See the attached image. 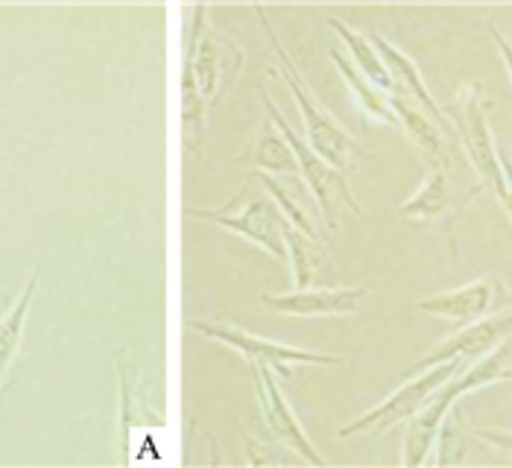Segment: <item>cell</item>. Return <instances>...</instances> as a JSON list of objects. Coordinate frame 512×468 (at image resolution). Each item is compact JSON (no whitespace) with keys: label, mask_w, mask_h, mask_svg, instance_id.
I'll use <instances>...</instances> for the list:
<instances>
[{"label":"cell","mask_w":512,"mask_h":468,"mask_svg":"<svg viewBox=\"0 0 512 468\" xmlns=\"http://www.w3.org/2000/svg\"><path fill=\"white\" fill-rule=\"evenodd\" d=\"M512 378V340H504L495 351H489L486 357L474 360L469 366H463L454 378H448L439 390L431 395V401L410 419V428L404 436V457L401 463L410 468L425 466L428 454L436 445V433L442 428L448 410L457 404L460 395L480 390V387H492L498 381H510Z\"/></svg>","instance_id":"6da1fadb"},{"label":"cell","mask_w":512,"mask_h":468,"mask_svg":"<svg viewBox=\"0 0 512 468\" xmlns=\"http://www.w3.org/2000/svg\"><path fill=\"white\" fill-rule=\"evenodd\" d=\"M255 15H258V21H261V27H264V33H267V39H270V44H273V50H276L278 56V68H273V71L281 74V79L287 82V88H290V94H293V100H296V106H299V115H302V123H305V135H308L305 141H308L311 150H316L331 167H337L340 173H352V170H355L357 156V147L355 141H352V135H349V132L334 120V115L316 100V94L308 88V82L302 79L299 68L293 65L290 53L284 50L278 33L273 30V24H270V18H267V9H264V6H255Z\"/></svg>","instance_id":"7a4b0ae2"},{"label":"cell","mask_w":512,"mask_h":468,"mask_svg":"<svg viewBox=\"0 0 512 468\" xmlns=\"http://www.w3.org/2000/svg\"><path fill=\"white\" fill-rule=\"evenodd\" d=\"M261 103L267 106V115L273 117L278 132L284 135V141L290 144L293 156L299 161V176H302V182L308 185V191L314 194L325 226H328V229H337V226L346 223L349 217H357V214H360V202H357L355 194L349 191L346 173H340L337 167H331L316 150H311L308 141H302V138L290 129V123H284V117L278 115L273 97H270L264 88H261Z\"/></svg>","instance_id":"3957f363"},{"label":"cell","mask_w":512,"mask_h":468,"mask_svg":"<svg viewBox=\"0 0 512 468\" xmlns=\"http://www.w3.org/2000/svg\"><path fill=\"white\" fill-rule=\"evenodd\" d=\"M451 123L457 132L460 147L466 150V156L472 161L474 179H480V185L486 191L504 199L507 194V176H504V164L498 144L492 138L489 120H486V100H483V85L480 82H466L457 91V100L451 106Z\"/></svg>","instance_id":"277c9868"},{"label":"cell","mask_w":512,"mask_h":468,"mask_svg":"<svg viewBox=\"0 0 512 468\" xmlns=\"http://www.w3.org/2000/svg\"><path fill=\"white\" fill-rule=\"evenodd\" d=\"M483 191L486 188L480 185V179H466L460 170L434 167L428 173V179L419 185V191L410 196L407 202L398 205V217L413 223V226L454 234L463 211Z\"/></svg>","instance_id":"5b68a950"},{"label":"cell","mask_w":512,"mask_h":468,"mask_svg":"<svg viewBox=\"0 0 512 468\" xmlns=\"http://www.w3.org/2000/svg\"><path fill=\"white\" fill-rule=\"evenodd\" d=\"M197 21H194V39H191V65H188V77L194 79L202 103L211 109H217L223 103V97L232 91V85L243 71L246 53L235 39H229L226 33L205 27V6L194 9Z\"/></svg>","instance_id":"8992f818"},{"label":"cell","mask_w":512,"mask_h":468,"mask_svg":"<svg viewBox=\"0 0 512 468\" xmlns=\"http://www.w3.org/2000/svg\"><path fill=\"white\" fill-rule=\"evenodd\" d=\"M191 217L208 220L214 226H223L229 232L246 237L249 243L261 246L267 255H273L276 261H287V240H284V214L278 211L276 199L267 191H252V182L243 194L237 196L232 205L217 208V211H205V208H191Z\"/></svg>","instance_id":"52a82bcc"},{"label":"cell","mask_w":512,"mask_h":468,"mask_svg":"<svg viewBox=\"0 0 512 468\" xmlns=\"http://www.w3.org/2000/svg\"><path fill=\"white\" fill-rule=\"evenodd\" d=\"M463 366H469V360H448V363H439V366H431V369L413 375L404 387H398L393 395H387L378 407H372L369 413H363L355 422L343 425L340 436L343 439H349V436H381L387 430L410 422L431 401V395L448 378H454Z\"/></svg>","instance_id":"ba28073f"},{"label":"cell","mask_w":512,"mask_h":468,"mask_svg":"<svg viewBox=\"0 0 512 468\" xmlns=\"http://www.w3.org/2000/svg\"><path fill=\"white\" fill-rule=\"evenodd\" d=\"M512 308V290L501 275L489 273L477 278L466 287L457 290H445V293H434L428 299H419L413 305L416 313H428V316H439V319H451L457 325H472L486 316L504 313Z\"/></svg>","instance_id":"9c48e42d"},{"label":"cell","mask_w":512,"mask_h":468,"mask_svg":"<svg viewBox=\"0 0 512 468\" xmlns=\"http://www.w3.org/2000/svg\"><path fill=\"white\" fill-rule=\"evenodd\" d=\"M188 328H194L197 334L208 337V340H217L223 346H232L237 349L246 360H261V363H270L276 369L278 375L290 378L293 375V366L305 363V366H337L340 357L334 354H319V351L308 349H293V346H281V343H273V340H261L243 328H235V325H223V322H188Z\"/></svg>","instance_id":"30bf717a"},{"label":"cell","mask_w":512,"mask_h":468,"mask_svg":"<svg viewBox=\"0 0 512 468\" xmlns=\"http://www.w3.org/2000/svg\"><path fill=\"white\" fill-rule=\"evenodd\" d=\"M512 337V311L495 313V316H486L480 322L472 325H463L457 334H451L448 340H442L439 346L428 351L422 360H416L404 375H419L431 366L439 363H448V360H480L486 357L489 351H495L504 340Z\"/></svg>","instance_id":"8fae6325"},{"label":"cell","mask_w":512,"mask_h":468,"mask_svg":"<svg viewBox=\"0 0 512 468\" xmlns=\"http://www.w3.org/2000/svg\"><path fill=\"white\" fill-rule=\"evenodd\" d=\"M249 369H252V378H255V392H258V404H261V413H264V422L270 425L273 436L278 442H284L287 448H293L305 463L311 466H325L322 454L314 448V442L308 439V433L302 430L296 413L290 410V404L284 401V395L278 390L276 369L270 363H261V360H249Z\"/></svg>","instance_id":"7c38bea8"},{"label":"cell","mask_w":512,"mask_h":468,"mask_svg":"<svg viewBox=\"0 0 512 468\" xmlns=\"http://www.w3.org/2000/svg\"><path fill=\"white\" fill-rule=\"evenodd\" d=\"M363 293V287H311L296 293H264L261 302L287 316H352Z\"/></svg>","instance_id":"4fadbf2b"},{"label":"cell","mask_w":512,"mask_h":468,"mask_svg":"<svg viewBox=\"0 0 512 468\" xmlns=\"http://www.w3.org/2000/svg\"><path fill=\"white\" fill-rule=\"evenodd\" d=\"M369 41L375 44V50L381 53V59H384V65H387V71H390V77H393L395 91L393 94H404V97H410L413 103H419L428 115L434 117L436 123L457 141V132H454V123H451V117L448 112L439 106L434 100V94L428 91V85H425V79H422V71H419V65L407 56V53H401L395 44L384 39V36H378V33H372ZM460 144V141H457Z\"/></svg>","instance_id":"5bb4252c"},{"label":"cell","mask_w":512,"mask_h":468,"mask_svg":"<svg viewBox=\"0 0 512 468\" xmlns=\"http://www.w3.org/2000/svg\"><path fill=\"white\" fill-rule=\"evenodd\" d=\"M393 109L398 117V126L407 132V138L434 161V167H445V170H457L454 167V153L451 144H457L434 117L428 115L419 103H413L404 94H393Z\"/></svg>","instance_id":"9a60e30c"},{"label":"cell","mask_w":512,"mask_h":468,"mask_svg":"<svg viewBox=\"0 0 512 468\" xmlns=\"http://www.w3.org/2000/svg\"><path fill=\"white\" fill-rule=\"evenodd\" d=\"M284 240H287V261L293 267V278L299 290H311L319 284H331L334 281V264H331V252L325 249V243L319 237L299 232L296 226H284Z\"/></svg>","instance_id":"2e32d148"},{"label":"cell","mask_w":512,"mask_h":468,"mask_svg":"<svg viewBox=\"0 0 512 468\" xmlns=\"http://www.w3.org/2000/svg\"><path fill=\"white\" fill-rule=\"evenodd\" d=\"M261 182V188L267 194L276 199L278 211L284 214V220L290 226H296L299 232L311 234V237H319L316 234L314 214H319V205H316L314 194L308 191V185L302 179H281V176H273V173H258L255 176Z\"/></svg>","instance_id":"e0dca14e"},{"label":"cell","mask_w":512,"mask_h":468,"mask_svg":"<svg viewBox=\"0 0 512 468\" xmlns=\"http://www.w3.org/2000/svg\"><path fill=\"white\" fill-rule=\"evenodd\" d=\"M328 53H331V62L337 65L340 77L346 79L349 91L355 94L360 112H363L366 117H372V120H378V123L398 126V117H395V109H393V94L381 91L375 82H369V79L363 77V74L357 71L355 62H352L340 47H331Z\"/></svg>","instance_id":"ac0fdd59"},{"label":"cell","mask_w":512,"mask_h":468,"mask_svg":"<svg viewBox=\"0 0 512 468\" xmlns=\"http://www.w3.org/2000/svg\"><path fill=\"white\" fill-rule=\"evenodd\" d=\"M243 161H252L261 167V173H273V176H296L299 173V161L293 156L290 144L284 141V135L278 132L273 117L261 123V132L255 141H249V150L243 153Z\"/></svg>","instance_id":"d6986e66"},{"label":"cell","mask_w":512,"mask_h":468,"mask_svg":"<svg viewBox=\"0 0 512 468\" xmlns=\"http://www.w3.org/2000/svg\"><path fill=\"white\" fill-rule=\"evenodd\" d=\"M328 30H334V33L340 36V41H343V47H349V56H352V62H355L357 71H360L363 77L369 79V82H375L381 91L393 94V77H390V71H387L381 53L375 50V44L369 41V36H363V33H357L352 27H346L340 18H331V21H328Z\"/></svg>","instance_id":"ffe728a7"},{"label":"cell","mask_w":512,"mask_h":468,"mask_svg":"<svg viewBox=\"0 0 512 468\" xmlns=\"http://www.w3.org/2000/svg\"><path fill=\"white\" fill-rule=\"evenodd\" d=\"M39 281L41 270H36L33 278L27 281L24 293L18 296L15 308L0 319V381H3V375H6L12 357L21 349V337H24V325H27V311H30V305H33V296H36V290H39Z\"/></svg>","instance_id":"44dd1931"},{"label":"cell","mask_w":512,"mask_h":468,"mask_svg":"<svg viewBox=\"0 0 512 468\" xmlns=\"http://www.w3.org/2000/svg\"><path fill=\"white\" fill-rule=\"evenodd\" d=\"M474 439V433L466 428L460 407L454 404L442 422V428L436 433V466H460L466 460L469 442Z\"/></svg>","instance_id":"7402d4cb"},{"label":"cell","mask_w":512,"mask_h":468,"mask_svg":"<svg viewBox=\"0 0 512 468\" xmlns=\"http://www.w3.org/2000/svg\"><path fill=\"white\" fill-rule=\"evenodd\" d=\"M246 448H249V466H276L287 460V454L276 451V445H264L252 436H246Z\"/></svg>","instance_id":"603a6c76"},{"label":"cell","mask_w":512,"mask_h":468,"mask_svg":"<svg viewBox=\"0 0 512 468\" xmlns=\"http://www.w3.org/2000/svg\"><path fill=\"white\" fill-rule=\"evenodd\" d=\"M472 433H474V439H480V442H486L489 448L501 451V454H504V460H510L512 463V430L474 428Z\"/></svg>","instance_id":"cb8c5ba5"},{"label":"cell","mask_w":512,"mask_h":468,"mask_svg":"<svg viewBox=\"0 0 512 468\" xmlns=\"http://www.w3.org/2000/svg\"><path fill=\"white\" fill-rule=\"evenodd\" d=\"M498 153H501L504 176H507V194H504V199H501V205L507 208V214H510V220H512V158H510V150H504V147H498Z\"/></svg>","instance_id":"d4e9b609"},{"label":"cell","mask_w":512,"mask_h":468,"mask_svg":"<svg viewBox=\"0 0 512 468\" xmlns=\"http://www.w3.org/2000/svg\"><path fill=\"white\" fill-rule=\"evenodd\" d=\"M489 36L495 39V44H498V50H501V56H504V62H507V71H510V79H512V44L495 27H489Z\"/></svg>","instance_id":"484cf974"},{"label":"cell","mask_w":512,"mask_h":468,"mask_svg":"<svg viewBox=\"0 0 512 468\" xmlns=\"http://www.w3.org/2000/svg\"><path fill=\"white\" fill-rule=\"evenodd\" d=\"M510 158H512V153H510Z\"/></svg>","instance_id":"4316f807"}]
</instances>
